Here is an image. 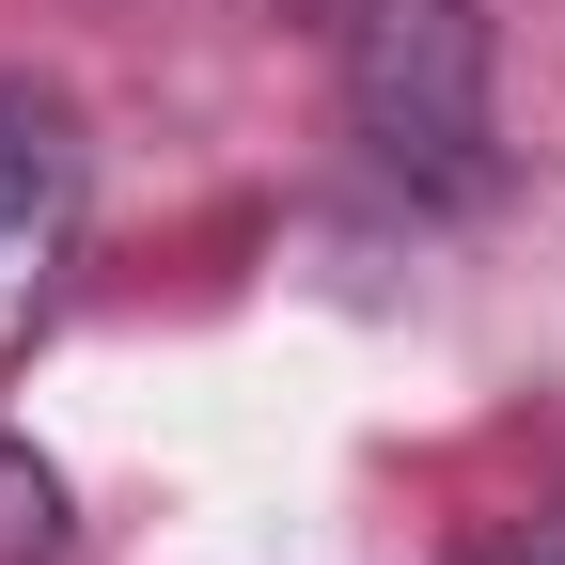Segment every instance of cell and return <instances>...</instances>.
<instances>
[{
    "instance_id": "5b68a950",
    "label": "cell",
    "mask_w": 565,
    "mask_h": 565,
    "mask_svg": "<svg viewBox=\"0 0 565 565\" xmlns=\"http://www.w3.org/2000/svg\"><path fill=\"white\" fill-rule=\"evenodd\" d=\"M550 565H565V550H550Z\"/></svg>"
},
{
    "instance_id": "3957f363",
    "label": "cell",
    "mask_w": 565,
    "mask_h": 565,
    "mask_svg": "<svg viewBox=\"0 0 565 565\" xmlns=\"http://www.w3.org/2000/svg\"><path fill=\"white\" fill-rule=\"evenodd\" d=\"M0 565H63V471L0 440Z\"/></svg>"
},
{
    "instance_id": "277c9868",
    "label": "cell",
    "mask_w": 565,
    "mask_h": 565,
    "mask_svg": "<svg viewBox=\"0 0 565 565\" xmlns=\"http://www.w3.org/2000/svg\"><path fill=\"white\" fill-rule=\"evenodd\" d=\"M252 17H330V0H252Z\"/></svg>"
},
{
    "instance_id": "7a4b0ae2",
    "label": "cell",
    "mask_w": 565,
    "mask_h": 565,
    "mask_svg": "<svg viewBox=\"0 0 565 565\" xmlns=\"http://www.w3.org/2000/svg\"><path fill=\"white\" fill-rule=\"evenodd\" d=\"M63 236H79V110L32 95V79H0V345L47 299Z\"/></svg>"
},
{
    "instance_id": "6da1fadb",
    "label": "cell",
    "mask_w": 565,
    "mask_h": 565,
    "mask_svg": "<svg viewBox=\"0 0 565 565\" xmlns=\"http://www.w3.org/2000/svg\"><path fill=\"white\" fill-rule=\"evenodd\" d=\"M345 126L393 189H487V17L471 0H330Z\"/></svg>"
}]
</instances>
